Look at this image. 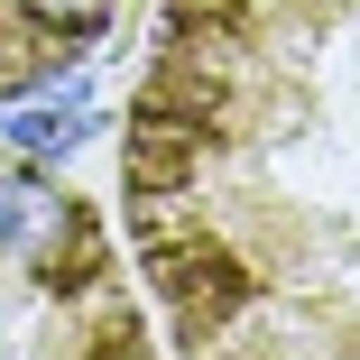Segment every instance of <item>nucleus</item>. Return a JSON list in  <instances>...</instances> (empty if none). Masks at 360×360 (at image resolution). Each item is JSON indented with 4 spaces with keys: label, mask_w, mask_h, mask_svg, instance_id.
I'll use <instances>...</instances> for the list:
<instances>
[{
    "label": "nucleus",
    "mask_w": 360,
    "mask_h": 360,
    "mask_svg": "<svg viewBox=\"0 0 360 360\" xmlns=\"http://www.w3.org/2000/svg\"><path fill=\"white\" fill-rule=\"evenodd\" d=\"M46 222H56V203H46L37 185H19V176L0 185V250H28V240H37Z\"/></svg>",
    "instance_id": "obj_2"
},
{
    "label": "nucleus",
    "mask_w": 360,
    "mask_h": 360,
    "mask_svg": "<svg viewBox=\"0 0 360 360\" xmlns=\"http://www.w3.org/2000/svg\"><path fill=\"white\" fill-rule=\"evenodd\" d=\"M102 120H93V102H84V84H65L56 102H19L10 120H0V139L10 148H28V158H65V148H84Z\"/></svg>",
    "instance_id": "obj_1"
}]
</instances>
